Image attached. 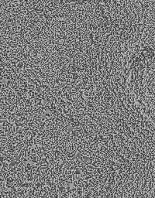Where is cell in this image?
<instances>
[{"label":"cell","mask_w":155,"mask_h":198,"mask_svg":"<svg viewBox=\"0 0 155 198\" xmlns=\"http://www.w3.org/2000/svg\"><path fill=\"white\" fill-rule=\"evenodd\" d=\"M151 72H155V65H154V67L152 68L151 71H150L149 74H150ZM150 96H152V95H151ZM150 97H149V98H150ZM148 98H147V99H148ZM147 101H146V102H147ZM146 102H145V103H146ZM146 106H147V107L148 108V109L150 111V112L152 113V114L155 117V93L153 94V97L150 98L148 100V101H147Z\"/></svg>","instance_id":"1"}]
</instances>
